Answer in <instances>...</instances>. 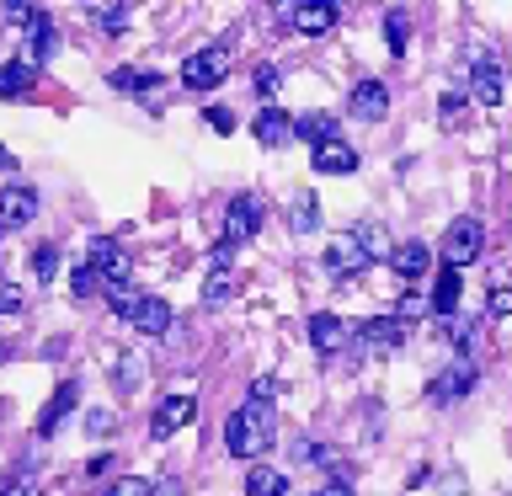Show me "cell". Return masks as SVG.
<instances>
[{
    "label": "cell",
    "mask_w": 512,
    "mask_h": 496,
    "mask_svg": "<svg viewBox=\"0 0 512 496\" xmlns=\"http://www.w3.org/2000/svg\"><path fill=\"white\" fill-rule=\"evenodd\" d=\"M272 438H278V416H272V406H262V400H246L240 411H230V422H224V443H230L235 459H262Z\"/></svg>",
    "instance_id": "6da1fadb"
},
{
    "label": "cell",
    "mask_w": 512,
    "mask_h": 496,
    "mask_svg": "<svg viewBox=\"0 0 512 496\" xmlns=\"http://www.w3.org/2000/svg\"><path fill=\"white\" fill-rule=\"evenodd\" d=\"M480 251H486V224L470 219V214L448 224V235H443V267L464 272L470 262H480Z\"/></svg>",
    "instance_id": "7a4b0ae2"
},
{
    "label": "cell",
    "mask_w": 512,
    "mask_h": 496,
    "mask_svg": "<svg viewBox=\"0 0 512 496\" xmlns=\"http://www.w3.org/2000/svg\"><path fill=\"white\" fill-rule=\"evenodd\" d=\"M224 75H230V48H224V43L198 48V54L182 59V86L187 91H214Z\"/></svg>",
    "instance_id": "3957f363"
},
{
    "label": "cell",
    "mask_w": 512,
    "mask_h": 496,
    "mask_svg": "<svg viewBox=\"0 0 512 496\" xmlns=\"http://www.w3.org/2000/svg\"><path fill=\"white\" fill-rule=\"evenodd\" d=\"M86 267L96 272V283H128V272H134V262H128V251L118 246V240H91L86 246Z\"/></svg>",
    "instance_id": "277c9868"
},
{
    "label": "cell",
    "mask_w": 512,
    "mask_h": 496,
    "mask_svg": "<svg viewBox=\"0 0 512 496\" xmlns=\"http://www.w3.org/2000/svg\"><path fill=\"white\" fill-rule=\"evenodd\" d=\"M256 230H262V198L240 192V198L230 203V214H224V240H230V246H240V240H251Z\"/></svg>",
    "instance_id": "5b68a950"
},
{
    "label": "cell",
    "mask_w": 512,
    "mask_h": 496,
    "mask_svg": "<svg viewBox=\"0 0 512 496\" xmlns=\"http://www.w3.org/2000/svg\"><path fill=\"white\" fill-rule=\"evenodd\" d=\"M187 422H198V400H192V395H166L155 406V427L150 432H155V438H176Z\"/></svg>",
    "instance_id": "8992f818"
},
{
    "label": "cell",
    "mask_w": 512,
    "mask_h": 496,
    "mask_svg": "<svg viewBox=\"0 0 512 496\" xmlns=\"http://www.w3.org/2000/svg\"><path fill=\"white\" fill-rule=\"evenodd\" d=\"M352 118L358 123H384V112H390V91H384V80H358L347 96Z\"/></svg>",
    "instance_id": "52a82bcc"
},
{
    "label": "cell",
    "mask_w": 512,
    "mask_h": 496,
    "mask_svg": "<svg viewBox=\"0 0 512 496\" xmlns=\"http://www.w3.org/2000/svg\"><path fill=\"white\" fill-rule=\"evenodd\" d=\"M470 91H475V102H480V107H496V102L507 96V70H502L496 59L480 54V59H475V70H470Z\"/></svg>",
    "instance_id": "ba28073f"
},
{
    "label": "cell",
    "mask_w": 512,
    "mask_h": 496,
    "mask_svg": "<svg viewBox=\"0 0 512 496\" xmlns=\"http://www.w3.org/2000/svg\"><path fill=\"white\" fill-rule=\"evenodd\" d=\"M358 336H363L368 352H395L411 336V326H406V320H395V315H374V320H363V326H358Z\"/></svg>",
    "instance_id": "9c48e42d"
},
{
    "label": "cell",
    "mask_w": 512,
    "mask_h": 496,
    "mask_svg": "<svg viewBox=\"0 0 512 496\" xmlns=\"http://www.w3.org/2000/svg\"><path fill=\"white\" fill-rule=\"evenodd\" d=\"M128 326H134L139 336H166L171 331V304L155 299V294H139L134 310H128Z\"/></svg>",
    "instance_id": "30bf717a"
},
{
    "label": "cell",
    "mask_w": 512,
    "mask_h": 496,
    "mask_svg": "<svg viewBox=\"0 0 512 496\" xmlns=\"http://www.w3.org/2000/svg\"><path fill=\"white\" fill-rule=\"evenodd\" d=\"M368 267V251H363V240L358 235H336L331 246H326V272H336V278H352V272H363Z\"/></svg>",
    "instance_id": "8fae6325"
},
{
    "label": "cell",
    "mask_w": 512,
    "mask_h": 496,
    "mask_svg": "<svg viewBox=\"0 0 512 496\" xmlns=\"http://www.w3.org/2000/svg\"><path fill=\"white\" fill-rule=\"evenodd\" d=\"M475 379H480V374H475V363H470V358H459V363H448L443 374L432 379V390H427V395H432V400H459V395H470V390H475Z\"/></svg>",
    "instance_id": "7c38bea8"
},
{
    "label": "cell",
    "mask_w": 512,
    "mask_h": 496,
    "mask_svg": "<svg viewBox=\"0 0 512 496\" xmlns=\"http://www.w3.org/2000/svg\"><path fill=\"white\" fill-rule=\"evenodd\" d=\"M251 134H256V144H267V150H283V144L294 139V118H288L283 107H262L251 123Z\"/></svg>",
    "instance_id": "4fadbf2b"
},
{
    "label": "cell",
    "mask_w": 512,
    "mask_h": 496,
    "mask_svg": "<svg viewBox=\"0 0 512 496\" xmlns=\"http://www.w3.org/2000/svg\"><path fill=\"white\" fill-rule=\"evenodd\" d=\"M315 171H320V176H352V171H358V150H352L347 139L315 144Z\"/></svg>",
    "instance_id": "5bb4252c"
},
{
    "label": "cell",
    "mask_w": 512,
    "mask_h": 496,
    "mask_svg": "<svg viewBox=\"0 0 512 496\" xmlns=\"http://www.w3.org/2000/svg\"><path fill=\"white\" fill-rule=\"evenodd\" d=\"M32 214H38V192L22 187V182L0 187V230H6V224H27Z\"/></svg>",
    "instance_id": "9a60e30c"
},
{
    "label": "cell",
    "mask_w": 512,
    "mask_h": 496,
    "mask_svg": "<svg viewBox=\"0 0 512 496\" xmlns=\"http://www.w3.org/2000/svg\"><path fill=\"white\" fill-rule=\"evenodd\" d=\"M288 22H294L304 38H320V32L336 27V6H326V0H304V6H288Z\"/></svg>",
    "instance_id": "2e32d148"
},
{
    "label": "cell",
    "mask_w": 512,
    "mask_h": 496,
    "mask_svg": "<svg viewBox=\"0 0 512 496\" xmlns=\"http://www.w3.org/2000/svg\"><path fill=\"white\" fill-rule=\"evenodd\" d=\"M347 336H352L347 320H336V315H310V347H315V352H326V358H331V352L347 347Z\"/></svg>",
    "instance_id": "e0dca14e"
},
{
    "label": "cell",
    "mask_w": 512,
    "mask_h": 496,
    "mask_svg": "<svg viewBox=\"0 0 512 496\" xmlns=\"http://www.w3.org/2000/svg\"><path fill=\"white\" fill-rule=\"evenodd\" d=\"M32 86H38V70L27 59L0 64V102H22V96H32Z\"/></svg>",
    "instance_id": "ac0fdd59"
},
{
    "label": "cell",
    "mask_w": 512,
    "mask_h": 496,
    "mask_svg": "<svg viewBox=\"0 0 512 496\" xmlns=\"http://www.w3.org/2000/svg\"><path fill=\"white\" fill-rule=\"evenodd\" d=\"M390 267L400 272V278H422V272L432 267V251L422 246V240H406V246H390Z\"/></svg>",
    "instance_id": "d6986e66"
},
{
    "label": "cell",
    "mask_w": 512,
    "mask_h": 496,
    "mask_svg": "<svg viewBox=\"0 0 512 496\" xmlns=\"http://www.w3.org/2000/svg\"><path fill=\"white\" fill-rule=\"evenodd\" d=\"M107 86L123 91V96H144V102H150L155 86H160V75H144V70H134V64H118V70L107 75Z\"/></svg>",
    "instance_id": "ffe728a7"
},
{
    "label": "cell",
    "mask_w": 512,
    "mask_h": 496,
    "mask_svg": "<svg viewBox=\"0 0 512 496\" xmlns=\"http://www.w3.org/2000/svg\"><path fill=\"white\" fill-rule=\"evenodd\" d=\"M54 43H59V32H54V22H48V16H38V22L27 27V64L32 70H38V64L54 54Z\"/></svg>",
    "instance_id": "44dd1931"
},
{
    "label": "cell",
    "mask_w": 512,
    "mask_h": 496,
    "mask_svg": "<svg viewBox=\"0 0 512 496\" xmlns=\"http://www.w3.org/2000/svg\"><path fill=\"white\" fill-rule=\"evenodd\" d=\"M459 294H464V283H459V272L454 267H443L438 272V283H432V310H438V315H454L459 310Z\"/></svg>",
    "instance_id": "7402d4cb"
},
{
    "label": "cell",
    "mask_w": 512,
    "mask_h": 496,
    "mask_svg": "<svg viewBox=\"0 0 512 496\" xmlns=\"http://www.w3.org/2000/svg\"><path fill=\"white\" fill-rule=\"evenodd\" d=\"M246 496H288V475H283V470H272V464H251Z\"/></svg>",
    "instance_id": "603a6c76"
},
{
    "label": "cell",
    "mask_w": 512,
    "mask_h": 496,
    "mask_svg": "<svg viewBox=\"0 0 512 496\" xmlns=\"http://www.w3.org/2000/svg\"><path fill=\"white\" fill-rule=\"evenodd\" d=\"M294 139L326 144V139H336V118L331 112H304V118H294Z\"/></svg>",
    "instance_id": "cb8c5ba5"
},
{
    "label": "cell",
    "mask_w": 512,
    "mask_h": 496,
    "mask_svg": "<svg viewBox=\"0 0 512 496\" xmlns=\"http://www.w3.org/2000/svg\"><path fill=\"white\" fill-rule=\"evenodd\" d=\"M75 395H80L75 384H59V390H54V400H48V406H43V416H38V432H43V438H48V432L59 427V416L75 406Z\"/></svg>",
    "instance_id": "d4e9b609"
},
{
    "label": "cell",
    "mask_w": 512,
    "mask_h": 496,
    "mask_svg": "<svg viewBox=\"0 0 512 496\" xmlns=\"http://www.w3.org/2000/svg\"><path fill=\"white\" fill-rule=\"evenodd\" d=\"M384 38H390V54H406V43H411L406 11H384Z\"/></svg>",
    "instance_id": "484cf974"
},
{
    "label": "cell",
    "mask_w": 512,
    "mask_h": 496,
    "mask_svg": "<svg viewBox=\"0 0 512 496\" xmlns=\"http://www.w3.org/2000/svg\"><path fill=\"white\" fill-rule=\"evenodd\" d=\"M91 16H96L107 32H123L128 22H134V6H91Z\"/></svg>",
    "instance_id": "4316f807"
},
{
    "label": "cell",
    "mask_w": 512,
    "mask_h": 496,
    "mask_svg": "<svg viewBox=\"0 0 512 496\" xmlns=\"http://www.w3.org/2000/svg\"><path fill=\"white\" fill-rule=\"evenodd\" d=\"M363 240V251H368V262H374V256H390V240H384V230L379 224H358V230H352Z\"/></svg>",
    "instance_id": "83f0119b"
},
{
    "label": "cell",
    "mask_w": 512,
    "mask_h": 496,
    "mask_svg": "<svg viewBox=\"0 0 512 496\" xmlns=\"http://www.w3.org/2000/svg\"><path fill=\"white\" fill-rule=\"evenodd\" d=\"M102 294H107V304H112V310H118V315H128V310H134V299H139V294H134V288H128V283H107Z\"/></svg>",
    "instance_id": "f1b7e54d"
},
{
    "label": "cell",
    "mask_w": 512,
    "mask_h": 496,
    "mask_svg": "<svg viewBox=\"0 0 512 496\" xmlns=\"http://www.w3.org/2000/svg\"><path fill=\"white\" fill-rule=\"evenodd\" d=\"M32 272H38V278L48 283L59 272V246H38V256H32Z\"/></svg>",
    "instance_id": "f546056e"
},
{
    "label": "cell",
    "mask_w": 512,
    "mask_h": 496,
    "mask_svg": "<svg viewBox=\"0 0 512 496\" xmlns=\"http://www.w3.org/2000/svg\"><path fill=\"white\" fill-rule=\"evenodd\" d=\"M70 294H75V299H91V294H96V272H91L86 262L70 272Z\"/></svg>",
    "instance_id": "4dcf8cb0"
},
{
    "label": "cell",
    "mask_w": 512,
    "mask_h": 496,
    "mask_svg": "<svg viewBox=\"0 0 512 496\" xmlns=\"http://www.w3.org/2000/svg\"><path fill=\"white\" fill-rule=\"evenodd\" d=\"M107 496H150V480H139V475H123V480H112Z\"/></svg>",
    "instance_id": "1f68e13d"
},
{
    "label": "cell",
    "mask_w": 512,
    "mask_h": 496,
    "mask_svg": "<svg viewBox=\"0 0 512 496\" xmlns=\"http://www.w3.org/2000/svg\"><path fill=\"white\" fill-rule=\"evenodd\" d=\"M438 118H443V128H464V96H443Z\"/></svg>",
    "instance_id": "d6a6232c"
},
{
    "label": "cell",
    "mask_w": 512,
    "mask_h": 496,
    "mask_svg": "<svg viewBox=\"0 0 512 496\" xmlns=\"http://www.w3.org/2000/svg\"><path fill=\"white\" fill-rule=\"evenodd\" d=\"M224 299H230V272H214L203 288V304H224Z\"/></svg>",
    "instance_id": "836d02e7"
},
{
    "label": "cell",
    "mask_w": 512,
    "mask_h": 496,
    "mask_svg": "<svg viewBox=\"0 0 512 496\" xmlns=\"http://www.w3.org/2000/svg\"><path fill=\"white\" fill-rule=\"evenodd\" d=\"M294 230H299V235L315 230V198H310V192H304V198L294 203Z\"/></svg>",
    "instance_id": "e575fe53"
},
{
    "label": "cell",
    "mask_w": 512,
    "mask_h": 496,
    "mask_svg": "<svg viewBox=\"0 0 512 496\" xmlns=\"http://www.w3.org/2000/svg\"><path fill=\"white\" fill-rule=\"evenodd\" d=\"M486 310H491V315H512V283H496V288H491Z\"/></svg>",
    "instance_id": "d590c367"
},
{
    "label": "cell",
    "mask_w": 512,
    "mask_h": 496,
    "mask_svg": "<svg viewBox=\"0 0 512 496\" xmlns=\"http://www.w3.org/2000/svg\"><path fill=\"white\" fill-rule=\"evenodd\" d=\"M416 315H427V299L422 294H406V299H400V310H395V320H406V326H411Z\"/></svg>",
    "instance_id": "8d00e7d4"
},
{
    "label": "cell",
    "mask_w": 512,
    "mask_h": 496,
    "mask_svg": "<svg viewBox=\"0 0 512 496\" xmlns=\"http://www.w3.org/2000/svg\"><path fill=\"white\" fill-rule=\"evenodd\" d=\"M278 80H283V75L272 70V64H256V80H251V86L262 91V96H272V91H278Z\"/></svg>",
    "instance_id": "74e56055"
},
{
    "label": "cell",
    "mask_w": 512,
    "mask_h": 496,
    "mask_svg": "<svg viewBox=\"0 0 512 496\" xmlns=\"http://www.w3.org/2000/svg\"><path fill=\"white\" fill-rule=\"evenodd\" d=\"M208 128H214V134H235V112H224V107H208Z\"/></svg>",
    "instance_id": "f35d334b"
},
{
    "label": "cell",
    "mask_w": 512,
    "mask_h": 496,
    "mask_svg": "<svg viewBox=\"0 0 512 496\" xmlns=\"http://www.w3.org/2000/svg\"><path fill=\"white\" fill-rule=\"evenodd\" d=\"M278 390H283V384H278V379H272V374H262V379H256V384H251V400H262V406H267V400H272V395H278Z\"/></svg>",
    "instance_id": "ab89813d"
},
{
    "label": "cell",
    "mask_w": 512,
    "mask_h": 496,
    "mask_svg": "<svg viewBox=\"0 0 512 496\" xmlns=\"http://www.w3.org/2000/svg\"><path fill=\"white\" fill-rule=\"evenodd\" d=\"M16 310H22V288L0 283V315H16Z\"/></svg>",
    "instance_id": "60d3db41"
},
{
    "label": "cell",
    "mask_w": 512,
    "mask_h": 496,
    "mask_svg": "<svg viewBox=\"0 0 512 496\" xmlns=\"http://www.w3.org/2000/svg\"><path fill=\"white\" fill-rule=\"evenodd\" d=\"M150 496H182V480H155Z\"/></svg>",
    "instance_id": "b9f144b4"
},
{
    "label": "cell",
    "mask_w": 512,
    "mask_h": 496,
    "mask_svg": "<svg viewBox=\"0 0 512 496\" xmlns=\"http://www.w3.org/2000/svg\"><path fill=\"white\" fill-rule=\"evenodd\" d=\"M107 464H112V454H96V459L86 464V475H107Z\"/></svg>",
    "instance_id": "7bdbcfd3"
},
{
    "label": "cell",
    "mask_w": 512,
    "mask_h": 496,
    "mask_svg": "<svg viewBox=\"0 0 512 496\" xmlns=\"http://www.w3.org/2000/svg\"><path fill=\"white\" fill-rule=\"evenodd\" d=\"M448 496H464V475H448Z\"/></svg>",
    "instance_id": "ee69618b"
},
{
    "label": "cell",
    "mask_w": 512,
    "mask_h": 496,
    "mask_svg": "<svg viewBox=\"0 0 512 496\" xmlns=\"http://www.w3.org/2000/svg\"><path fill=\"white\" fill-rule=\"evenodd\" d=\"M315 496H352V486H326V491H315Z\"/></svg>",
    "instance_id": "f6af8a7d"
},
{
    "label": "cell",
    "mask_w": 512,
    "mask_h": 496,
    "mask_svg": "<svg viewBox=\"0 0 512 496\" xmlns=\"http://www.w3.org/2000/svg\"><path fill=\"white\" fill-rule=\"evenodd\" d=\"M0 166H6V150H0Z\"/></svg>",
    "instance_id": "bcb514c9"
}]
</instances>
